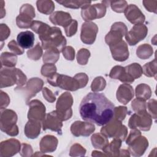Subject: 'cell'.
Wrapping results in <instances>:
<instances>
[{"label": "cell", "mask_w": 157, "mask_h": 157, "mask_svg": "<svg viewBox=\"0 0 157 157\" xmlns=\"http://www.w3.org/2000/svg\"><path fill=\"white\" fill-rule=\"evenodd\" d=\"M43 53L42 48L39 45V44H37L36 45L31 49H29L27 52L28 57L32 60H38L42 56Z\"/></svg>", "instance_id": "cell-40"}, {"label": "cell", "mask_w": 157, "mask_h": 157, "mask_svg": "<svg viewBox=\"0 0 157 157\" xmlns=\"http://www.w3.org/2000/svg\"><path fill=\"white\" fill-rule=\"evenodd\" d=\"M58 140L56 137L52 135H46L44 136L40 142V151L45 153H52L57 147Z\"/></svg>", "instance_id": "cell-22"}, {"label": "cell", "mask_w": 157, "mask_h": 157, "mask_svg": "<svg viewBox=\"0 0 157 157\" xmlns=\"http://www.w3.org/2000/svg\"><path fill=\"white\" fill-rule=\"evenodd\" d=\"M42 94L46 101L49 102H53L56 100V97L53 92L47 87L42 88Z\"/></svg>", "instance_id": "cell-55"}, {"label": "cell", "mask_w": 157, "mask_h": 157, "mask_svg": "<svg viewBox=\"0 0 157 157\" xmlns=\"http://www.w3.org/2000/svg\"><path fill=\"white\" fill-rule=\"evenodd\" d=\"M4 2L3 1H1V18L6 15V10L4 9Z\"/></svg>", "instance_id": "cell-61"}, {"label": "cell", "mask_w": 157, "mask_h": 157, "mask_svg": "<svg viewBox=\"0 0 157 157\" xmlns=\"http://www.w3.org/2000/svg\"><path fill=\"white\" fill-rule=\"evenodd\" d=\"M147 108H148L149 114L151 117L153 118L156 119L157 117V101L154 99H150L147 104Z\"/></svg>", "instance_id": "cell-48"}, {"label": "cell", "mask_w": 157, "mask_h": 157, "mask_svg": "<svg viewBox=\"0 0 157 157\" xmlns=\"http://www.w3.org/2000/svg\"><path fill=\"white\" fill-rule=\"evenodd\" d=\"M98 32L97 25L91 21H86L82 25L80 39L85 44H93L96 38Z\"/></svg>", "instance_id": "cell-13"}, {"label": "cell", "mask_w": 157, "mask_h": 157, "mask_svg": "<svg viewBox=\"0 0 157 157\" xmlns=\"http://www.w3.org/2000/svg\"><path fill=\"white\" fill-rule=\"evenodd\" d=\"M121 140L114 138L110 143H109L103 149L107 156H119L120 147L121 145Z\"/></svg>", "instance_id": "cell-27"}, {"label": "cell", "mask_w": 157, "mask_h": 157, "mask_svg": "<svg viewBox=\"0 0 157 157\" xmlns=\"http://www.w3.org/2000/svg\"><path fill=\"white\" fill-rule=\"evenodd\" d=\"M0 86L1 88L17 85V86H23L26 82L27 77L19 69L15 67L1 68Z\"/></svg>", "instance_id": "cell-3"}, {"label": "cell", "mask_w": 157, "mask_h": 157, "mask_svg": "<svg viewBox=\"0 0 157 157\" xmlns=\"http://www.w3.org/2000/svg\"><path fill=\"white\" fill-rule=\"evenodd\" d=\"M124 70L126 74L134 80L139 78L143 74L142 66L136 63H132L124 67Z\"/></svg>", "instance_id": "cell-31"}, {"label": "cell", "mask_w": 157, "mask_h": 157, "mask_svg": "<svg viewBox=\"0 0 157 157\" xmlns=\"http://www.w3.org/2000/svg\"><path fill=\"white\" fill-rule=\"evenodd\" d=\"M92 156H107V155L105 153H101V151H92V154H91Z\"/></svg>", "instance_id": "cell-60"}, {"label": "cell", "mask_w": 157, "mask_h": 157, "mask_svg": "<svg viewBox=\"0 0 157 157\" xmlns=\"http://www.w3.org/2000/svg\"><path fill=\"white\" fill-rule=\"evenodd\" d=\"M17 43L23 48H30L33 46L34 42V34L29 31H26L20 33L17 37Z\"/></svg>", "instance_id": "cell-26"}, {"label": "cell", "mask_w": 157, "mask_h": 157, "mask_svg": "<svg viewBox=\"0 0 157 157\" xmlns=\"http://www.w3.org/2000/svg\"><path fill=\"white\" fill-rule=\"evenodd\" d=\"M148 33V28L144 24L134 25L131 29L127 32L125 39L130 45H135L140 40L144 39Z\"/></svg>", "instance_id": "cell-12"}, {"label": "cell", "mask_w": 157, "mask_h": 157, "mask_svg": "<svg viewBox=\"0 0 157 157\" xmlns=\"http://www.w3.org/2000/svg\"><path fill=\"white\" fill-rule=\"evenodd\" d=\"M49 20L53 24L65 28L70 23L72 19L71 15L67 12L63 11H56L50 15Z\"/></svg>", "instance_id": "cell-23"}, {"label": "cell", "mask_w": 157, "mask_h": 157, "mask_svg": "<svg viewBox=\"0 0 157 157\" xmlns=\"http://www.w3.org/2000/svg\"><path fill=\"white\" fill-rule=\"evenodd\" d=\"M33 18L26 14L20 13L16 18V23L20 28H31L32 23L33 21Z\"/></svg>", "instance_id": "cell-37"}, {"label": "cell", "mask_w": 157, "mask_h": 157, "mask_svg": "<svg viewBox=\"0 0 157 157\" xmlns=\"http://www.w3.org/2000/svg\"><path fill=\"white\" fill-rule=\"evenodd\" d=\"M106 86V81L102 77H97L92 82L91 85V90L93 92H98L104 90Z\"/></svg>", "instance_id": "cell-39"}, {"label": "cell", "mask_w": 157, "mask_h": 157, "mask_svg": "<svg viewBox=\"0 0 157 157\" xmlns=\"http://www.w3.org/2000/svg\"><path fill=\"white\" fill-rule=\"evenodd\" d=\"M50 28V26L47 23H43L40 21H37V20L33 21L31 26V29L34 31L36 33L38 34L39 35L44 34Z\"/></svg>", "instance_id": "cell-38"}, {"label": "cell", "mask_w": 157, "mask_h": 157, "mask_svg": "<svg viewBox=\"0 0 157 157\" xmlns=\"http://www.w3.org/2000/svg\"><path fill=\"white\" fill-rule=\"evenodd\" d=\"M113 58L118 61H124L129 57V50L127 44L121 40L117 44L109 46Z\"/></svg>", "instance_id": "cell-19"}, {"label": "cell", "mask_w": 157, "mask_h": 157, "mask_svg": "<svg viewBox=\"0 0 157 157\" xmlns=\"http://www.w3.org/2000/svg\"><path fill=\"white\" fill-rule=\"evenodd\" d=\"M90 56V52L86 48H81L77 54V60L80 65H85L88 61Z\"/></svg>", "instance_id": "cell-41"}, {"label": "cell", "mask_w": 157, "mask_h": 157, "mask_svg": "<svg viewBox=\"0 0 157 157\" xmlns=\"http://www.w3.org/2000/svg\"><path fill=\"white\" fill-rule=\"evenodd\" d=\"M86 153V149L79 144L72 145L70 149L69 155L71 156H83Z\"/></svg>", "instance_id": "cell-46"}, {"label": "cell", "mask_w": 157, "mask_h": 157, "mask_svg": "<svg viewBox=\"0 0 157 157\" xmlns=\"http://www.w3.org/2000/svg\"><path fill=\"white\" fill-rule=\"evenodd\" d=\"M140 136H141V132L138 129H132L127 137L126 144L127 145H129L133 140H134L136 138Z\"/></svg>", "instance_id": "cell-58"}, {"label": "cell", "mask_w": 157, "mask_h": 157, "mask_svg": "<svg viewBox=\"0 0 157 157\" xmlns=\"http://www.w3.org/2000/svg\"><path fill=\"white\" fill-rule=\"evenodd\" d=\"M128 32V28L123 22L118 21L114 23L110 31L105 37V41L109 46L117 44L122 40V38Z\"/></svg>", "instance_id": "cell-10"}, {"label": "cell", "mask_w": 157, "mask_h": 157, "mask_svg": "<svg viewBox=\"0 0 157 157\" xmlns=\"http://www.w3.org/2000/svg\"><path fill=\"white\" fill-rule=\"evenodd\" d=\"M78 82L80 88L85 87L88 82V77L85 73H78L74 77Z\"/></svg>", "instance_id": "cell-52"}, {"label": "cell", "mask_w": 157, "mask_h": 157, "mask_svg": "<svg viewBox=\"0 0 157 157\" xmlns=\"http://www.w3.org/2000/svg\"><path fill=\"white\" fill-rule=\"evenodd\" d=\"M20 142L15 139H10L5 141H2L0 144V156L1 157H10L21 150Z\"/></svg>", "instance_id": "cell-16"}, {"label": "cell", "mask_w": 157, "mask_h": 157, "mask_svg": "<svg viewBox=\"0 0 157 157\" xmlns=\"http://www.w3.org/2000/svg\"><path fill=\"white\" fill-rule=\"evenodd\" d=\"M9 48L15 54L17 55H21L22 54H23L24 53V50L23 49V48H21L18 43H17V42L14 40H12L11 41H10L8 43L7 45Z\"/></svg>", "instance_id": "cell-50"}, {"label": "cell", "mask_w": 157, "mask_h": 157, "mask_svg": "<svg viewBox=\"0 0 157 157\" xmlns=\"http://www.w3.org/2000/svg\"><path fill=\"white\" fill-rule=\"evenodd\" d=\"M91 140L93 146L95 148L102 150L108 144L109 140L102 133H96L92 135Z\"/></svg>", "instance_id": "cell-32"}, {"label": "cell", "mask_w": 157, "mask_h": 157, "mask_svg": "<svg viewBox=\"0 0 157 157\" xmlns=\"http://www.w3.org/2000/svg\"><path fill=\"white\" fill-rule=\"evenodd\" d=\"M41 124L39 121L29 120L25 126V134L29 139H35L40 132Z\"/></svg>", "instance_id": "cell-25"}, {"label": "cell", "mask_w": 157, "mask_h": 157, "mask_svg": "<svg viewBox=\"0 0 157 157\" xmlns=\"http://www.w3.org/2000/svg\"><path fill=\"white\" fill-rule=\"evenodd\" d=\"M143 4L145 8L150 12L156 13L157 1H143Z\"/></svg>", "instance_id": "cell-54"}, {"label": "cell", "mask_w": 157, "mask_h": 157, "mask_svg": "<svg viewBox=\"0 0 157 157\" xmlns=\"http://www.w3.org/2000/svg\"><path fill=\"white\" fill-rule=\"evenodd\" d=\"M20 152L21 156L29 157L33 156V150L30 145L27 144H22Z\"/></svg>", "instance_id": "cell-53"}, {"label": "cell", "mask_w": 157, "mask_h": 157, "mask_svg": "<svg viewBox=\"0 0 157 157\" xmlns=\"http://www.w3.org/2000/svg\"><path fill=\"white\" fill-rule=\"evenodd\" d=\"M62 53L63 56L67 60L72 61L75 58V50L71 46H66L65 47L63 50Z\"/></svg>", "instance_id": "cell-51"}, {"label": "cell", "mask_w": 157, "mask_h": 157, "mask_svg": "<svg viewBox=\"0 0 157 157\" xmlns=\"http://www.w3.org/2000/svg\"><path fill=\"white\" fill-rule=\"evenodd\" d=\"M47 82L53 86H58L63 90L74 91L80 89L79 84L74 77L55 73L47 78Z\"/></svg>", "instance_id": "cell-7"}, {"label": "cell", "mask_w": 157, "mask_h": 157, "mask_svg": "<svg viewBox=\"0 0 157 157\" xmlns=\"http://www.w3.org/2000/svg\"><path fill=\"white\" fill-rule=\"evenodd\" d=\"M1 67H14L17 62V56L13 53L3 52L1 55Z\"/></svg>", "instance_id": "cell-28"}, {"label": "cell", "mask_w": 157, "mask_h": 157, "mask_svg": "<svg viewBox=\"0 0 157 157\" xmlns=\"http://www.w3.org/2000/svg\"><path fill=\"white\" fill-rule=\"evenodd\" d=\"M10 34V30L9 27L6 24H1L0 25V37L1 40L2 42L3 40L7 39Z\"/></svg>", "instance_id": "cell-57"}, {"label": "cell", "mask_w": 157, "mask_h": 157, "mask_svg": "<svg viewBox=\"0 0 157 157\" xmlns=\"http://www.w3.org/2000/svg\"><path fill=\"white\" fill-rule=\"evenodd\" d=\"M77 26L78 23L77 20H72L70 23L67 25L64 28L65 33L67 37H71L74 36L77 31Z\"/></svg>", "instance_id": "cell-47"}, {"label": "cell", "mask_w": 157, "mask_h": 157, "mask_svg": "<svg viewBox=\"0 0 157 157\" xmlns=\"http://www.w3.org/2000/svg\"><path fill=\"white\" fill-rule=\"evenodd\" d=\"M41 74L47 78L56 73V67L54 64L45 63L41 68Z\"/></svg>", "instance_id": "cell-42"}, {"label": "cell", "mask_w": 157, "mask_h": 157, "mask_svg": "<svg viewBox=\"0 0 157 157\" xmlns=\"http://www.w3.org/2000/svg\"><path fill=\"white\" fill-rule=\"evenodd\" d=\"M101 133L107 137L118 139L123 142L128 135V129L121 121L112 118L101 129Z\"/></svg>", "instance_id": "cell-5"}, {"label": "cell", "mask_w": 157, "mask_h": 157, "mask_svg": "<svg viewBox=\"0 0 157 157\" xmlns=\"http://www.w3.org/2000/svg\"><path fill=\"white\" fill-rule=\"evenodd\" d=\"M106 6L102 3L89 5L82 9L81 15L82 18L86 21L101 18L105 15Z\"/></svg>", "instance_id": "cell-11"}, {"label": "cell", "mask_w": 157, "mask_h": 157, "mask_svg": "<svg viewBox=\"0 0 157 157\" xmlns=\"http://www.w3.org/2000/svg\"><path fill=\"white\" fill-rule=\"evenodd\" d=\"M36 6L38 10L45 15L52 13L55 9L54 2L51 0H39L36 2Z\"/></svg>", "instance_id": "cell-30"}, {"label": "cell", "mask_w": 157, "mask_h": 157, "mask_svg": "<svg viewBox=\"0 0 157 157\" xmlns=\"http://www.w3.org/2000/svg\"><path fill=\"white\" fill-rule=\"evenodd\" d=\"M63 121L58 117L56 110L52 111L46 115L45 118L42 121V129L44 131L50 129L56 132L58 134H62Z\"/></svg>", "instance_id": "cell-14"}, {"label": "cell", "mask_w": 157, "mask_h": 157, "mask_svg": "<svg viewBox=\"0 0 157 157\" xmlns=\"http://www.w3.org/2000/svg\"><path fill=\"white\" fill-rule=\"evenodd\" d=\"M39 37L42 42V48L46 50L55 48L62 52L66 45V39L58 27H50L44 34L39 35Z\"/></svg>", "instance_id": "cell-2"}, {"label": "cell", "mask_w": 157, "mask_h": 157, "mask_svg": "<svg viewBox=\"0 0 157 157\" xmlns=\"http://www.w3.org/2000/svg\"><path fill=\"white\" fill-rule=\"evenodd\" d=\"M17 115L10 109H4L1 112L0 128L1 130L10 136H16L18 134V128L16 124Z\"/></svg>", "instance_id": "cell-4"}, {"label": "cell", "mask_w": 157, "mask_h": 157, "mask_svg": "<svg viewBox=\"0 0 157 157\" xmlns=\"http://www.w3.org/2000/svg\"><path fill=\"white\" fill-rule=\"evenodd\" d=\"M117 99L123 104H127L134 97V90L129 84L123 83L120 85L117 91Z\"/></svg>", "instance_id": "cell-21"}, {"label": "cell", "mask_w": 157, "mask_h": 157, "mask_svg": "<svg viewBox=\"0 0 157 157\" xmlns=\"http://www.w3.org/2000/svg\"><path fill=\"white\" fill-rule=\"evenodd\" d=\"M151 124L152 117L147 110L134 113L128 122V126L131 129H139L144 131H149Z\"/></svg>", "instance_id": "cell-8"}, {"label": "cell", "mask_w": 157, "mask_h": 157, "mask_svg": "<svg viewBox=\"0 0 157 157\" xmlns=\"http://www.w3.org/2000/svg\"><path fill=\"white\" fill-rule=\"evenodd\" d=\"M26 84L25 87L17 86L15 90L21 93L26 102L28 103V101L31 98L34 97L38 92L42 90L44 82L42 79L35 77L30 78Z\"/></svg>", "instance_id": "cell-9"}, {"label": "cell", "mask_w": 157, "mask_h": 157, "mask_svg": "<svg viewBox=\"0 0 157 157\" xmlns=\"http://www.w3.org/2000/svg\"><path fill=\"white\" fill-rule=\"evenodd\" d=\"M27 104L29 105L28 120L42 121L46 116V109L44 104L37 99H34L28 102Z\"/></svg>", "instance_id": "cell-15"}, {"label": "cell", "mask_w": 157, "mask_h": 157, "mask_svg": "<svg viewBox=\"0 0 157 157\" xmlns=\"http://www.w3.org/2000/svg\"><path fill=\"white\" fill-rule=\"evenodd\" d=\"M73 104V98L69 92H65L61 94L56 102V112L58 117L62 121H66L70 119L72 115V110L71 107Z\"/></svg>", "instance_id": "cell-6"}, {"label": "cell", "mask_w": 157, "mask_h": 157, "mask_svg": "<svg viewBox=\"0 0 157 157\" xmlns=\"http://www.w3.org/2000/svg\"><path fill=\"white\" fill-rule=\"evenodd\" d=\"M153 53V50L152 47L148 44H144L139 45L136 50L137 56L142 59H148L152 56Z\"/></svg>", "instance_id": "cell-33"}, {"label": "cell", "mask_w": 157, "mask_h": 157, "mask_svg": "<svg viewBox=\"0 0 157 157\" xmlns=\"http://www.w3.org/2000/svg\"><path fill=\"white\" fill-rule=\"evenodd\" d=\"M127 113H128V109L126 107L118 106L117 107H114L113 116L112 118H114L121 121L125 118L127 115Z\"/></svg>", "instance_id": "cell-44"}, {"label": "cell", "mask_w": 157, "mask_h": 157, "mask_svg": "<svg viewBox=\"0 0 157 157\" xmlns=\"http://www.w3.org/2000/svg\"><path fill=\"white\" fill-rule=\"evenodd\" d=\"M95 130V126L91 122H83L81 121H76L72 124L71 126V131L72 134L76 136L87 137L91 134Z\"/></svg>", "instance_id": "cell-17"}, {"label": "cell", "mask_w": 157, "mask_h": 157, "mask_svg": "<svg viewBox=\"0 0 157 157\" xmlns=\"http://www.w3.org/2000/svg\"><path fill=\"white\" fill-rule=\"evenodd\" d=\"M109 77L111 78L118 79L123 83L129 84L132 83L134 80L130 77L125 72L124 67L115 66L110 71Z\"/></svg>", "instance_id": "cell-24"}, {"label": "cell", "mask_w": 157, "mask_h": 157, "mask_svg": "<svg viewBox=\"0 0 157 157\" xmlns=\"http://www.w3.org/2000/svg\"><path fill=\"white\" fill-rule=\"evenodd\" d=\"M0 103H1V110L6 108L10 103V98L8 94L2 91H0Z\"/></svg>", "instance_id": "cell-56"}, {"label": "cell", "mask_w": 157, "mask_h": 157, "mask_svg": "<svg viewBox=\"0 0 157 157\" xmlns=\"http://www.w3.org/2000/svg\"><path fill=\"white\" fill-rule=\"evenodd\" d=\"M59 51L55 48H50L46 50L43 56V62L45 63L55 64L59 58Z\"/></svg>", "instance_id": "cell-34"}, {"label": "cell", "mask_w": 157, "mask_h": 157, "mask_svg": "<svg viewBox=\"0 0 157 157\" xmlns=\"http://www.w3.org/2000/svg\"><path fill=\"white\" fill-rule=\"evenodd\" d=\"M114 107L103 94L91 92L81 101L79 112L83 120L104 126L112 119Z\"/></svg>", "instance_id": "cell-1"}, {"label": "cell", "mask_w": 157, "mask_h": 157, "mask_svg": "<svg viewBox=\"0 0 157 157\" xmlns=\"http://www.w3.org/2000/svg\"><path fill=\"white\" fill-rule=\"evenodd\" d=\"M156 59L155 58L153 61L146 63L143 66L142 70L144 74L148 77H155L156 78L157 67H156Z\"/></svg>", "instance_id": "cell-36"}, {"label": "cell", "mask_w": 157, "mask_h": 157, "mask_svg": "<svg viewBox=\"0 0 157 157\" xmlns=\"http://www.w3.org/2000/svg\"><path fill=\"white\" fill-rule=\"evenodd\" d=\"M124 15L128 20L134 25L143 24L145 17L139 8L135 4H129L124 11Z\"/></svg>", "instance_id": "cell-20"}, {"label": "cell", "mask_w": 157, "mask_h": 157, "mask_svg": "<svg viewBox=\"0 0 157 157\" xmlns=\"http://www.w3.org/2000/svg\"><path fill=\"white\" fill-rule=\"evenodd\" d=\"M129 153L136 157L142 156L148 147V141L145 136H140L133 140L129 145Z\"/></svg>", "instance_id": "cell-18"}, {"label": "cell", "mask_w": 157, "mask_h": 157, "mask_svg": "<svg viewBox=\"0 0 157 157\" xmlns=\"http://www.w3.org/2000/svg\"><path fill=\"white\" fill-rule=\"evenodd\" d=\"M20 13L26 14L29 15L31 18H34L35 17V10L34 8L29 4H23L20 9Z\"/></svg>", "instance_id": "cell-49"}, {"label": "cell", "mask_w": 157, "mask_h": 157, "mask_svg": "<svg viewBox=\"0 0 157 157\" xmlns=\"http://www.w3.org/2000/svg\"><path fill=\"white\" fill-rule=\"evenodd\" d=\"M58 3L62 6L71 9L84 8L85 7L91 4V1H57Z\"/></svg>", "instance_id": "cell-35"}, {"label": "cell", "mask_w": 157, "mask_h": 157, "mask_svg": "<svg viewBox=\"0 0 157 157\" xmlns=\"http://www.w3.org/2000/svg\"><path fill=\"white\" fill-rule=\"evenodd\" d=\"M131 107L132 110L136 112H139L143 110H146L147 109V102L139 98H136L134 99L131 102Z\"/></svg>", "instance_id": "cell-43"}, {"label": "cell", "mask_w": 157, "mask_h": 157, "mask_svg": "<svg viewBox=\"0 0 157 157\" xmlns=\"http://www.w3.org/2000/svg\"><path fill=\"white\" fill-rule=\"evenodd\" d=\"M130 153L128 150L121 149L120 150V155L119 156H129Z\"/></svg>", "instance_id": "cell-59"}, {"label": "cell", "mask_w": 157, "mask_h": 157, "mask_svg": "<svg viewBox=\"0 0 157 157\" xmlns=\"http://www.w3.org/2000/svg\"><path fill=\"white\" fill-rule=\"evenodd\" d=\"M136 96L137 98L144 101L148 100L151 96V90L150 87L145 83H140L136 88Z\"/></svg>", "instance_id": "cell-29"}, {"label": "cell", "mask_w": 157, "mask_h": 157, "mask_svg": "<svg viewBox=\"0 0 157 157\" xmlns=\"http://www.w3.org/2000/svg\"><path fill=\"white\" fill-rule=\"evenodd\" d=\"M110 6H111L112 9L117 13L124 12V10L128 6V3L126 1H111Z\"/></svg>", "instance_id": "cell-45"}]
</instances>
